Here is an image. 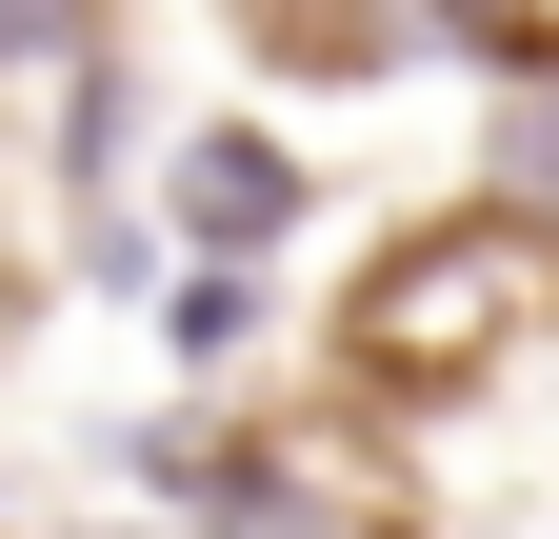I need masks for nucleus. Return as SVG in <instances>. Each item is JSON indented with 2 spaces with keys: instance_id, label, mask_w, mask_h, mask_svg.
<instances>
[{
  "instance_id": "nucleus-1",
  "label": "nucleus",
  "mask_w": 559,
  "mask_h": 539,
  "mask_svg": "<svg viewBox=\"0 0 559 539\" xmlns=\"http://www.w3.org/2000/svg\"><path fill=\"white\" fill-rule=\"evenodd\" d=\"M180 260H280V220H300V141H260V120H200L180 180H160Z\"/></svg>"
},
{
  "instance_id": "nucleus-2",
  "label": "nucleus",
  "mask_w": 559,
  "mask_h": 539,
  "mask_svg": "<svg viewBox=\"0 0 559 539\" xmlns=\"http://www.w3.org/2000/svg\"><path fill=\"white\" fill-rule=\"evenodd\" d=\"M120 160H140V81H120V40H81V60H60V180L100 200Z\"/></svg>"
},
{
  "instance_id": "nucleus-3",
  "label": "nucleus",
  "mask_w": 559,
  "mask_h": 539,
  "mask_svg": "<svg viewBox=\"0 0 559 539\" xmlns=\"http://www.w3.org/2000/svg\"><path fill=\"white\" fill-rule=\"evenodd\" d=\"M160 340L180 360H240L260 340V260H180V280H160Z\"/></svg>"
},
{
  "instance_id": "nucleus-4",
  "label": "nucleus",
  "mask_w": 559,
  "mask_h": 539,
  "mask_svg": "<svg viewBox=\"0 0 559 539\" xmlns=\"http://www.w3.org/2000/svg\"><path fill=\"white\" fill-rule=\"evenodd\" d=\"M81 40H100V0H0V81H60Z\"/></svg>"
}]
</instances>
